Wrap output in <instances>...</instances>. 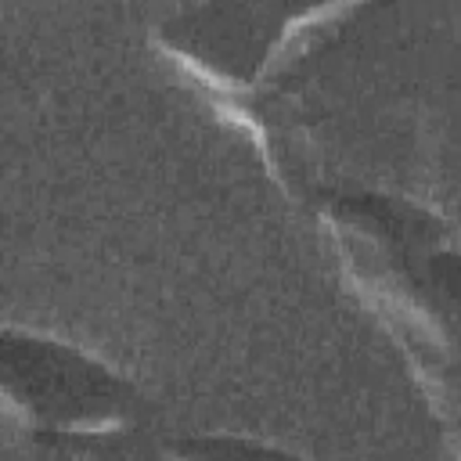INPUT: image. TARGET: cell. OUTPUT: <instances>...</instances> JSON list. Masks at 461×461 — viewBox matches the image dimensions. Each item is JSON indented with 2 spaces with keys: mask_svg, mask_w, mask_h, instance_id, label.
<instances>
[{
  "mask_svg": "<svg viewBox=\"0 0 461 461\" xmlns=\"http://www.w3.org/2000/svg\"><path fill=\"white\" fill-rule=\"evenodd\" d=\"M331 0H205L173 18L162 36L216 79L249 83L295 18Z\"/></svg>",
  "mask_w": 461,
  "mask_h": 461,
  "instance_id": "obj_2",
  "label": "cell"
},
{
  "mask_svg": "<svg viewBox=\"0 0 461 461\" xmlns=\"http://www.w3.org/2000/svg\"><path fill=\"white\" fill-rule=\"evenodd\" d=\"M4 396L40 432H104L133 414V389L94 357L22 331H4Z\"/></svg>",
  "mask_w": 461,
  "mask_h": 461,
  "instance_id": "obj_1",
  "label": "cell"
},
{
  "mask_svg": "<svg viewBox=\"0 0 461 461\" xmlns=\"http://www.w3.org/2000/svg\"><path fill=\"white\" fill-rule=\"evenodd\" d=\"M385 245L403 252L400 277H403L411 299L429 313L436 331L461 349V256H454V252L414 256L411 241L400 234H393V241H385Z\"/></svg>",
  "mask_w": 461,
  "mask_h": 461,
  "instance_id": "obj_3",
  "label": "cell"
},
{
  "mask_svg": "<svg viewBox=\"0 0 461 461\" xmlns=\"http://www.w3.org/2000/svg\"><path fill=\"white\" fill-rule=\"evenodd\" d=\"M180 450H187V454H256V450H267V447L238 443V439H198V443H184Z\"/></svg>",
  "mask_w": 461,
  "mask_h": 461,
  "instance_id": "obj_4",
  "label": "cell"
}]
</instances>
